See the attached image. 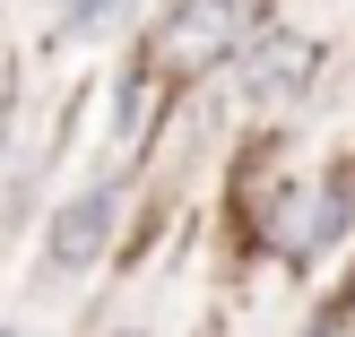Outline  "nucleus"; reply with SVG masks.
I'll use <instances>...</instances> for the list:
<instances>
[{
  "mask_svg": "<svg viewBox=\"0 0 355 337\" xmlns=\"http://www.w3.org/2000/svg\"><path fill=\"white\" fill-rule=\"evenodd\" d=\"M113 217H121V190H113V182L78 190V199H69L61 217H52V268H61V277L96 268V251L113 242Z\"/></svg>",
  "mask_w": 355,
  "mask_h": 337,
  "instance_id": "7ed1b4c3",
  "label": "nucleus"
},
{
  "mask_svg": "<svg viewBox=\"0 0 355 337\" xmlns=\"http://www.w3.org/2000/svg\"><path fill=\"white\" fill-rule=\"evenodd\" d=\"M312 69H321V44H312V35H252V44H243V86H252V104H295L312 86Z\"/></svg>",
  "mask_w": 355,
  "mask_h": 337,
  "instance_id": "f03ea898",
  "label": "nucleus"
},
{
  "mask_svg": "<svg viewBox=\"0 0 355 337\" xmlns=\"http://www.w3.org/2000/svg\"><path fill=\"white\" fill-rule=\"evenodd\" d=\"M243 26H252V0H182L165 17V35H156V61L165 69H208V61L252 44Z\"/></svg>",
  "mask_w": 355,
  "mask_h": 337,
  "instance_id": "f257e3e1",
  "label": "nucleus"
},
{
  "mask_svg": "<svg viewBox=\"0 0 355 337\" xmlns=\"http://www.w3.org/2000/svg\"><path fill=\"white\" fill-rule=\"evenodd\" d=\"M0 337H17V329H0Z\"/></svg>",
  "mask_w": 355,
  "mask_h": 337,
  "instance_id": "39448f33",
  "label": "nucleus"
},
{
  "mask_svg": "<svg viewBox=\"0 0 355 337\" xmlns=\"http://www.w3.org/2000/svg\"><path fill=\"white\" fill-rule=\"evenodd\" d=\"M130 17V0H61V35H104Z\"/></svg>",
  "mask_w": 355,
  "mask_h": 337,
  "instance_id": "20e7f679",
  "label": "nucleus"
}]
</instances>
